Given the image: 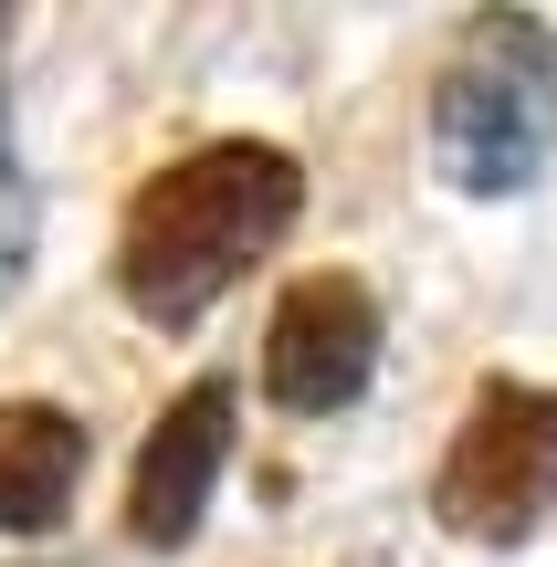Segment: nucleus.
Listing matches in <instances>:
<instances>
[{
    "label": "nucleus",
    "instance_id": "obj_5",
    "mask_svg": "<svg viewBox=\"0 0 557 567\" xmlns=\"http://www.w3.org/2000/svg\"><path fill=\"white\" fill-rule=\"evenodd\" d=\"M221 463H231V389L200 379V389H179V400L158 410V431H147V452H137V494H126L137 547H189Z\"/></svg>",
    "mask_w": 557,
    "mask_h": 567
},
{
    "label": "nucleus",
    "instance_id": "obj_4",
    "mask_svg": "<svg viewBox=\"0 0 557 567\" xmlns=\"http://www.w3.org/2000/svg\"><path fill=\"white\" fill-rule=\"evenodd\" d=\"M379 368V305L358 274H306L285 305H274L264 337V389L285 410H348Z\"/></svg>",
    "mask_w": 557,
    "mask_h": 567
},
{
    "label": "nucleus",
    "instance_id": "obj_2",
    "mask_svg": "<svg viewBox=\"0 0 557 567\" xmlns=\"http://www.w3.org/2000/svg\"><path fill=\"white\" fill-rule=\"evenodd\" d=\"M547 137H557V42H547V21L484 11L453 42L442 95H432L442 179L474 189V200H505V189H526L547 168Z\"/></svg>",
    "mask_w": 557,
    "mask_h": 567
},
{
    "label": "nucleus",
    "instance_id": "obj_6",
    "mask_svg": "<svg viewBox=\"0 0 557 567\" xmlns=\"http://www.w3.org/2000/svg\"><path fill=\"white\" fill-rule=\"evenodd\" d=\"M84 484V431L42 400H0V536H42Z\"/></svg>",
    "mask_w": 557,
    "mask_h": 567
},
{
    "label": "nucleus",
    "instance_id": "obj_7",
    "mask_svg": "<svg viewBox=\"0 0 557 567\" xmlns=\"http://www.w3.org/2000/svg\"><path fill=\"white\" fill-rule=\"evenodd\" d=\"M21 264H32V189H21V168H11V126H0V295L21 284Z\"/></svg>",
    "mask_w": 557,
    "mask_h": 567
},
{
    "label": "nucleus",
    "instance_id": "obj_1",
    "mask_svg": "<svg viewBox=\"0 0 557 567\" xmlns=\"http://www.w3.org/2000/svg\"><path fill=\"white\" fill-rule=\"evenodd\" d=\"M295 200H306V179H295L285 147L264 137H221L200 147V158L158 168V179L126 200V231H116V284L126 305H137L147 326H189L200 305H221L243 264H264L274 243H285Z\"/></svg>",
    "mask_w": 557,
    "mask_h": 567
},
{
    "label": "nucleus",
    "instance_id": "obj_3",
    "mask_svg": "<svg viewBox=\"0 0 557 567\" xmlns=\"http://www.w3.org/2000/svg\"><path fill=\"white\" fill-rule=\"evenodd\" d=\"M432 505H442V526L474 536V547H516V536L537 526L557 505V400L547 389H516V379L474 389Z\"/></svg>",
    "mask_w": 557,
    "mask_h": 567
}]
</instances>
